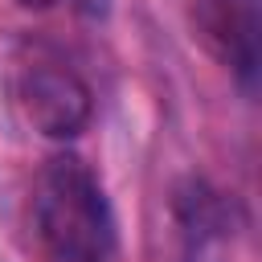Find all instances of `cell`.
Masks as SVG:
<instances>
[{
  "mask_svg": "<svg viewBox=\"0 0 262 262\" xmlns=\"http://www.w3.org/2000/svg\"><path fill=\"white\" fill-rule=\"evenodd\" d=\"M33 233L49 262H115V213L82 156H53L33 184Z\"/></svg>",
  "mask_w": 262,
  "mask_h": 262,
  "instance_id": "6da1fadb",
  "label": "cell"
},
{
  "mask_svg": "<svg viewBox=\"0 0 262 262\" xmlns=\"http://www.w3.org/2000/svg\"><path fill=\"white\" fill-rule=\"evenodd\" d=\"M168 213H172L176 262H233L246 225L233 192H221L209 180L188 176L172 188Z\"/></svg>",
  "mask_w": 262,
  "mask_h": 262,
  "instance_id": "7a4b0ae2",
  "label": "cell"
},
{
  "mask_svg": "<svg viewBox=\"0 0 262 262\" xmlns=\"http://www.w3.org/2000/svg\"><path fill=\"white\" fill-rule=\"evenodd\" d=\"M16 106L25 123L45 139H78L90 127L94 94L66 61L33 57L16 74Z\"/></svg>",
  "mask_w": 262,
  "mask_h": 262,
  "instance_id": "3957f363",
  "label": "cell"
},
{
  "mask_svg": "<svg viewBox=\"0 0 262 262\" xmlns=\"http://www.w3.org/2000/svg\"><path fill=\"white\" fill-rule=\"evenodd\" d=\"M188 29L192 41L225 66L246 90L258 78V0H188Z\"/></svg>",
  "mask_w": 262,
  "mask_h": 262,
  "instance_id": "277c9868",
  "label": "cell"
},
{
  "mask_svg": "<svg viewBox=\"0 0 262 262\" xmlns=\"http://www.w3.org/2000/svg\"><path fill=\"white\" fill-rule=\"evenodd\" d=\"M20 8H29V12H49V8H57V4H66V0H16Z\"/></svg>",
  "mask_w": 262,
  "mask_h": 262,
  "instance_id": "5b68a950",
  "label": "cell"
}]
</instances>
